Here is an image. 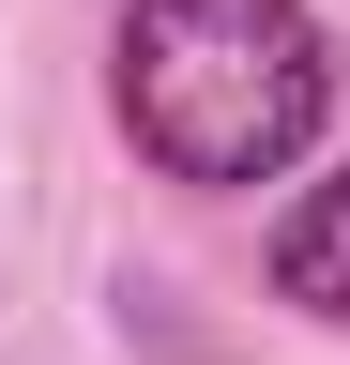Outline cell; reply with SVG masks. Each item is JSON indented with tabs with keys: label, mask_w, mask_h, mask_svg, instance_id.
I'll return each mask as SVG.
<instances>
[{
	"label": "cell",
	"mask_w": 350,
	"mask_h": 365,
	"mask_svg": "<svg viewBox=\"0 0 350 365\" xmlns=\"http://www.w3.org/2000/svg\"><path fill=\"white\" fill-rule=\"evenodd\" d=\"M335 107L304 0H138L122 16V137L168 182H274Z\"/></svg>",
	"instance_id": "1"
},
{
	"label": "cell",
	"mask_w": 350,
	"mask_h": 365,
	"mask_svg": "<svg viewBox=\"0 0 350 365\" xmlns=\"http://www.w3.org/2000/svg\"><path fill=\"white\" fill-rule=\"evenodd\" d=\"M274 289L304 319H350V182H304L289 228H274Z\"/></svg>",
	"instance_id": "2"
}]
</instances>
